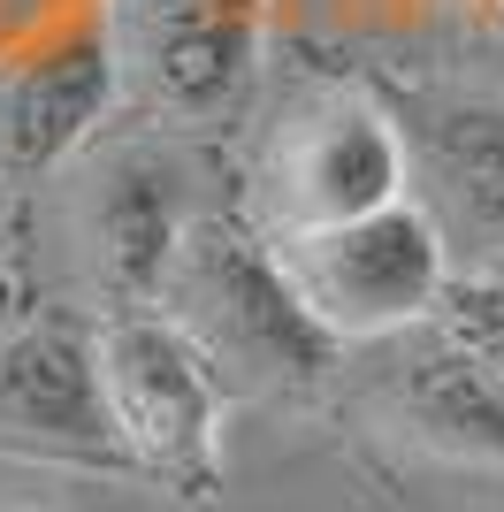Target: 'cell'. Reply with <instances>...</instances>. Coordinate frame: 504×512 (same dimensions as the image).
Here are the masks:
<instances>
[{"instance_id":"2","label":"cell","mask_w":504,"mask_h":512,"mask_svg":"<svg viewBox=\"0 0 504 512\" xmlns=\"http://www.w3.org/2000/svg\"><path fill=\"white\" fill-rule=\"evenodd\" d=\"M283 276L329 337H390L436 314L443 283V222L413 199H390L352 222H314L283 237Z\"/></svg>"},{"instance_id":"1","label":"cell","mask_w":504,"mask_h":512,"mask_svg":"<svg viewBox=\"0 0 504 512\" xmlns=\"http://www.w3.org/2000/svg\"><path fill=\"white\" fill-rule=\"evenodd\" d=\"M168 321L230 390L275 398L314 390L336 367V337L306 314L298 283L283 276V253H260L230 222H191L161 283Z\"/></svg>"},{"instance_id":"7","label":"cell","mask_w":504,"mask_h":512,"mask_svg":"<svg viewBox=\"0 0 504 512\" xmlns=\"http://www.w3.org/2000/svg\"><path fill=\"white\" fill-rule=\"evenodd\" d=\"M184 230L191 222L176 214V184H168L161 161L115 153V161H100V169L84 176V192H77V253H84V268H92L100 291H115V299H130V306L161 299L168 260H176Z\"/></svg>"},{"instance_id":"6","label":"cell","mask_w":504,"mask_h":512,"mask_svg":"<svg viewBox=\"0 0 504 512\" xmlns=\"http://www.w3.org/2000/svg\"><path fill=\"white\" fill-rule=\"evenodd\" d=\"M405 130L382 115L375 100H344L314 107L306 123L291 130L283 146V176H275V199H283V222L291 230H314V222H352V214H375L390 199H405Z\"/></svg>"},{"instance_id":"10","label":"cell","mask_w":504,"mask_h":512,"mask_svg":"<svg viewBox=\"0 0 504 512\" xmlns=\"http://www.w3.org/2000/svg\"><path fill=\"white\" fill-rule=\"evenodd\" d=\"M115 92V54L107 39H62L16 62L0 77V153L8 161H54L62 146H77L84 123Z\"/></svg>"},{"instance_id":"8","label":"cell","mask_w":504,"mask_h":512,"mask_svg":"<svg viewBox=\"0 0 504 512\" xmlns=\"http://www.w3.org/2000/svg\"><path fill=\"white\" fill-rule=\"evenodd\" d=\"M405 153L420 161L436 222L451 214L474 237H504V107L497 100H428L405 123Z\"/></svg>"},{"instance_id":"3","label":"cell","mask_w":504,"mask_h":512,"mask_svg":"<svg viewBox=\"0 0 504 512\" xmlns=\"http://www.w3.org/2000/svg\"><path fill=\"white\" fill-rule=\"evenodd\" d=\"M100 383L130 467L161 474L176 490H214V421H222V375L184 344L176 321L123 314L100 337Z\"/></svg>"},{"instance_id":"4","label":"cell","mask_w":504,"mask_h":512,"mask_svg":"<svg viewBox=\"0 0 504 512\" xmlns=\"http://www.w3.org/2000/svg\"><path fill=\"white\" fill-rule=\"evenodd\" d=\"M107 54L161 115L207 123L252 77L260 0H107Z\"/></svg>"},{"instance_id":"11","label":"cell","mask_w":504,"mask_h":512,"mask_svg":"<svg viewBox=\"0 0 504 512\" xmlns=\"http://www.w3.org/2000/svg\"><path fill=\"white\" fill-rule=\"evenodd\" d=\"M436 321H443V344L466 352L504 390V283H459V291H443Z\"/></svg>"},{"instance_id":"12","label":"cell","mask_w":504,"mask_h":512,"mask_svg":"<svg viewBox=\"0 0 504 512\" xmlns=\"http://www.w3.org/2000/svg\"><path fill=\"white\" fill-rule=\"evenodd\" d=\"M0 512H31V505H0Z\"/></svg>"},{"instance_id":"9","label":"cell","mask_w":504,"mask_h":512,"mask_svg":"<svg viewBox=\"0 0 504 512\" xmlns=\"http://www.w3.org/2000/svg\"><path fill=\"white\" fill-rule=\"evenodd\" d=\"M382 413L420 451H443L459 467H504V390L451 344L398 360V375L382 390Z\"/></svg>"},{"instance_id":"5","label":"cell","mask_w":504,"mask_h":512,"mask_svg":"<svg viewBox=\"0 0 504 512\" xmlns=\"http://www.w3.org/2000/svg\"><path fill=\"white\" fill-rule=\"evenodd\" d=\"M0 451L62 467H130L100 383V344L77 329L0 337Z\"/></svg>"}]
</instances>
